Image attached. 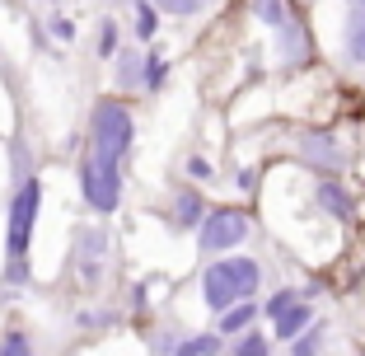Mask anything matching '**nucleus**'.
I'll list each match as a JSON object with an SVG mask.
<instances>
[{"label": "nucleus", "mask_w": 365, "mask_h": 356, "mask_svg": "<svg viewBox=\"0 0 365 356\" xmlns=\"http://www.w3.org/2000/svg\"><path fill=\"white\" fill-rule=\"evenodd\" d=\"M38 206H43V178L33 173L24 183L10 188V216H5V295H14L29 281V244H33V225H38Z\"/></svg>", "instance_id": "obj_1"}, {"label": "nucleus", "mask_w": 365, "mask_h": 356, "mask_svg": "<svg viewBox=\"0 0 365 356\" xmlns=\"http://www.w3.org/2000/svg\"><path fill=\"white\" fill-rule=\"evenodd\" d=\"M262 291V263L248 253H220L202 272V300L211 314H225L244 300H258Z\"/></svg>", "instance_id": "obj_2"}, {"label": "nucleus", "mask_w": 365, "mask_h": 356, "mask_svg": "<svg viewBox=\"0 0 365 356\" xmlns=\"http://www.w3.org/2000/svg\"><path fill=\"white\" fill-rule=\"evenodd\" d=\"M290 151H295V160L309 173H319V178H346L351 164H356L351 141L333 127H300L290 136Z\"/></svg>", "instance_id": "obj_3"}, {"label": "nucleus", "mask_w": 365, "mask_h": 356, "mask_svg": "<svg viewBox=\"0 0 365 356\" xmlns=\"http://www.w3.org/2000/svg\"><path fill=\"white\" fill-rule=\"evenodd\" d=\"M131 141H136V122L122 98H98L89 113V151L108 155V160H127Z\"/></svg>", "instance_id": "obj_4"}, {"label": "nucleus", "mask_w": 365, "mask_h": 356, "mask_svg": "<svg viewBox=\"0 0 365 356\" xmlns=\"http://www.w3.org/2000/svg\"><path fill=\"white\" fill-rule=\"evenodd\" d=\"M80 197L98 216H113L122 206V160H108L98 151H85L80 160Z\"/></svg>", "instance_id": "obj_5"}, {"label": "nucleus", "mask_w": 365, "mask_h": 356, "mask_svg": "<svg viewBox=\"0 0 365 356\" xmlns=\"http://www.w3.org/2000/svg\"><path fill=\"white\" fill-rule=\"evenodd\" d=\"M248 235H253L248 206H211L197 230V248L202 253H235L239 244H248Z\"/></svg>", "instance_id": "obj_6"}, {"label": "nucleus", "mask_w": 365, "mask_h": 356, "mask_svg": "<svg viewBox=\"0 0 365 356\" xmlns=\"http://www.w3.org/2000/svg\"><path fill=\"white\" fill-rule=\"evenodd\" d=\"M309 197H314L323 220H333V225H342V230L361 225V193H356L346 178H319V173H314Z\"/></svg>", "instance_id": "obj_7"}, {"label": "nucleus", "mask_w": 365, "mask_h": 356, "mask_svg": "<svg viewBox=\"0 0 365 356\" xmlns=\"http://www.w3.org/2000/svg\"><path fill=\"white\" fill-rule=\"evenodd\" d=\"M272 52H277L281 71H304V66H314L319 47H314V33H309V24H304V14H290V19L272 33Z\"/></svg>", "instance_id": "obj_8"}, {"label": "nucleus", "mask_w": 365, "mask_h": 356, "mask_svg": "<svg viewBox=\"0 0 365 356\" xmlns=\"http://www.w3.org/2000/svg\"><path fill=\"white\" fill-rule=\"evenodd\" d=\"M103 253H108V230L98 225H80L76 230V263H80V277L94 286L98 272H103Z\"/></svg>", "instance_id": "obj_9"}, {"label": "nucleus", "mask_w": 365, "mask_h": 356, "mask_svg": "<svg viewBox=\"0 0 365 356\" xmlns=\"http://www.w3.org/2000/svg\"><path fill=\"white\" fill-rule=\"evenodd\" d=\"M206 211H211V206H206V197H202V188L197 183H187V188H178V193H173V230H202V220H206Z\"/></svg>", "instance_id": "obj_10"}, {"label": "nucleus", "mask_w": 365, "mask_h": 356, "mask_svg": "<svg viewBox=\"0 0 365 356\" xmlns=\"http://www.w3.org/2000/svg\"><path fill=\"white\" fill-rule=\"evenodd\" d=\"M342 61L351 71H365V10H346L342 19Z\"/></svg>", "instance_id": "obj_11"}, {"label": "nucleus", "mask_w": 365, "mask_h": 356, "mask_svg": "<svg viewBox=\"0 0 365 356\" xmlns=\"http://www.w3.org/2000/svg\"><path fill=\"white\" fill-rule=\"evenodd\" d=\"M258 319H262V300H244V305H235V310L215 314V333L239 337V333H248V328H258Z\"/></svg>", "instance_id": "obj_12"}, {"label": "nucleus", "mask_w": 365, "mask_h": 356, "mask_svg": "<svg viewBox=\"0 0 365 356\" xmlns=\"http://www.w3.org/2000/svg\"><path fill=\"white\" fill-rule=\"evenodd\" d=\"M314 319H319V314H314V300H300L295 305V310H286L281 314V319H272V337H277V342H295V337L304 333V328L314 324Z\"/></svg>", "instance_id": "obj_13"}, {"label": "nucleus", "mask_w": 365, "mask_h": 356, "mask_svg": "<svg viewBox=\"0 0 365 356\" xmlns=\"http://www.w3.org/2000/svg\"><path fill=\"white\" fill-rule=\"evenodd\" d=\"M113 80H118V89H145V52L122 47L113 56Z\"/></svg>", "instance_id": "obj_14"}, {"label": "nucleus", "mask_w": 365, "mask_h": 356, "mask_svg": "<svg viewBox=\"0 0 365 356\" xmlns=\"http://www.w3.org/2000/svg\"><path fill=\"white\" fill-rule=\"evenodd\" d=\"M248 10H253V19H258L262 29L277 33L281 24H286L290 14H295V5H290V0H248Z\"/></svg>", "instance_id": "obj_15"}, {"label": "nucleus", "mask_w": 365, "mask_h": 356, "mask_svg": "<svg viewBox=\"0 0 365 356\" xmlns=\"http://www.w3.org/2000/svg\"><path fill=\"white\" fill-rule=\"evenodd\" d=\"M323 347H328V319H314V324L290 342V356H323Z\"/></svg>", "instance_id": "obj_16"}, {"label": "nucleus", "mask_w": 365, "mask_h": 356, "mask_svg": "<svg viewBox=\"0 0 365 356\" xmlns=\"http://www.w3.org/2000/svg\"><path fill=\"white\" fill-rule=\"evenodd\" d=\"M272 342H277L272 333H262V328H248V333L230 337V356H272Z\"/></svg>", "instance_id": "obj_17"}, {"label": "nucleus", "mask_w": 365, "mask_h": 356, "mask_svg": "<svg viewBox=\"0 0 365 356\" xmlns=\"http://www.w3.org/2000/svg\"><path fill=\"white\" fill-rule=\"evenodd\" d=\"M225 342H230V337H220V333H192V337H182V342H178L173 356H220Z\"/></svg>", "instance_id": "obj_18"}, {"label": "nucleus", "mask_w": 365, "mask_h": 356, "mask_svg": "<svg viewBox=\"0 0 365 356\" xmlns=\"http://www.w3.org/2000/svg\"><path fill=\"white\" fill-rule=\"evenodd\" d=\"M300 300H304V286H277V291L262 300V319H281V314L295 310Z\"/></svg>", "instance_id": "obj_19"}, {"label": "nucleus", "mask_w": 365, "mask_h": 356, "mask_svg": "<svg viewBox=\"0 0 365 356\" xmlns=\"http://www.w3.org/2000/svg\"><path fill=\"white\" fill-rule=\"evenodd\" d=\"M164 85H169V56L145 52V94H160Z\"/></svg>", "instance_id": "obj_20"}, {"label": "nucleus", "mask_w": 365, "mask_h": 356, "mask_svg": "<svg viewBox=\"0 0 365 356\" xmlns=\"http://www.w3.org/2000/svg\"><path fill=\"white\" fill-rule=\"evenodd\" d=\"M155 33H160V10H155V0H136V38L150 43Z\"/></svg>", "instance_id": "obj_21"}, {"label": "nucleus", "mask_w": 365, "mask_h": 356, "mask_svg": "<svg viewBox=\"0 0 365 356\" xmlns=\"http://www.w3.org/2000/svg\"><path fill=\"white\" fill-rule=\"evenodd\" d=\"M118 52H122V24L103 19L98 24V56H118Z\"/></svg>", "instance_id": "obj_22"}, {"label": "nucleus", "mask_w": 365, "mask_h": 356, "mask_svg": "<svg viewBox=\"0 0 365 356\" xmlns=\"http://www.w3.org/2000/svg\"><path fill=\"white\" fill-rule=\"evenodd\" d=\"M211 0H155V10L160 14H173V19H192V14H202Z\"/></svg>", "instance_id": "obj_23"}, {"label": "nucleus", "mask_w": 365, "mask_h": 356, "mask_svg": "<svg viewBox=\"0 0 365 356\" xmlns=\"http://www.w3.org/2000/svg\"><path fill=\"white\" fill-rule=\"evenodd\" d=\"M0 356H38V352H33V337L24 328H10V333L0 337Z\"/></svg>", "instance_id": "obj_24"}, {"label": "nucleus", "mask_w": 365, "mask_h": 356, "mask_svg": "<svg viewBox=\"0 0 365 356\" xmlns=\"http://www.w3.org/2000/svg\"><path fill=\"white\" fill-rule=\"evenodd\" d=\"M182 173H187L197 188H202V183H215V164L206 160V155H187V160H182Z\"/></svg>", "instance_id": "obj_25"}, {"label": "nucleus", "mask_w": 365, "mask_h": 356, "mask_svg": "<svg viewBox=\"0 0 365 356\" xmlns=\"http://www.w3.org/2000/svg\"><path fill=\"white\" fill-rule=\"evenodd\" d=\"M47 29H52V38H56V43H71V38H76V24L66 19V14H56V19L47 24Z\"/></svg>", "instance_id": "obj_26"}, {"label": "nucleus", "mask_w": 365, "mask_h": 356, "mask_svg": "<svg viewBox=\"0 0 365 356\" xmlns=\"http://www.w3.org/2000/svg\"><path fill=\"white\" fill-rule=\"evenodd\" d=\"M235 183H239V193H244V197H253V193H258V169H248V164H244V169L235 173Z\"/></svg>", "instance_id": "obj_27"}, {"label": "nucleus", "mask_w": 365, "mask_h": 356, "mask_svg": "<svg viewBox=\"0 0 365 356\" xmlns=\"http://www.w3.org/2000/svg\"><path fill=\"white\" fill-rule=\"evenodd\" d=\"M346 10H365V0H346Z\"/></svg>", "instance_id": "obj_28"}, {"label": "nucleus", "mask_w": 365, "mask_h": 356, "mask_svg": "<svg viewBox=\"0 0 365 356\" xmlns=\"http://www.w3.org/2000/svg\"><path fill=\"white\" fill-rule=\"evenodd\" d=\"M113 5H136V0H113Z\"/></svg>", "instance_id": "obj_29"}]
</instances>
